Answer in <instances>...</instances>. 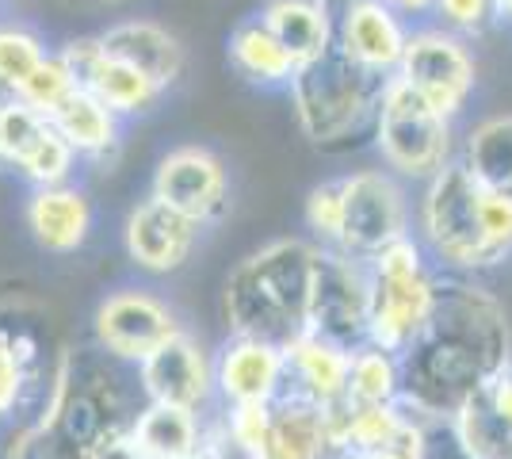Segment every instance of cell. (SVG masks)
Returning <instances> with one entry per match:
<instances>
[{
	"mask_svg": "<svg viewBox=\"0 0 512 459\" xmlns=\"http://www.w3.org/2000/svg\"><path fill=\"white\" fill-rule=\"evenodd\" d=\"M509 322L486 287L436 276L425 333L402 352V406L421 421H451L501 364H509Z\"/></svg>",
	"mask_w": 512,
	"mask_h": 459,
	"instance_id": "cell-1",
	"label": "cell"
},
{
	"mask_svg": "<svg viewBox=\"0 0 512 459\" xmlns=\"http://www.w3.org/2000/svg\"><path fill=\"white\" fill-rule=\"evenodd\" d=\"M318 245L302 238H279L237 264L222 291L230 333L260 337L287 349L310 326Z\"/></svg>",
	"mask_w": 512,
	"mask_h": 459,
	"instance_id": "cell-2",
	"label": "cell"
},
{
	"mask_svg": "<svg viewBox=\"0 0 512 459\" xmlns=\"http://www.w3.org/2000/svg\"><path fill=\"white\" fill-rule=\"evenodd\" d=\"M69 352L50 337V322L35 310L0 306V459L43 425L62 391Z\"/></svg>",
	"mask_w": 512,
	"mask_h": 459,
	"instance_id": "cell-3",
	"label": "cell"
},
{
	"mask_svg": "<svg viewBox=\"0 0 512 459\" xmlns=\"http://www.w3.org/2000/svg\"><path fill=\"white\" fill-rule=\"evenodd\" d=\"M383 88V73L360 66L333 43L314 62L295 69L287 92H291V108L299 115L302 134L321 150H333L363 127H375Z\"/></svg>",
	"mask_w": 512,
	"mask_h": 459,
	"instance_id": "cell-4",
	"label": "cell"
},
{
	"mask_svg": "<svg viewBox=\"0 0 512 459\" xmlns=\"http://www.w3.org/2000/svg\"><path fill=\"white\" fill-rule=\"evenodd\" d=\"M425 253V241L409 234L367 261V341L394 356H402L425 333L436 306V276L428 272Z\"/></svg>",
	"mask_w": 512,
	"mask_h": 459,
	"instance_id": "cell-5",
	"label": "cell"
},
{
	"mask_svg": "<svg viewBox=\"0 0 512 459\" xmlns=\"http://www.w3.org/2000/svg\"><path fill=\"white\" fill-rule=\"evenodd\" d=\"M482 199H486V188L459 165V157L432 180H425V199L417 211L421 241L455 276L486 272V268L501 264V257L490 245V234H486Z\"/></svg>",
	"mask_w": 512,
	"mask_h": 459,
	"instance_id": "cell-6",
	"label": "cell"
},
{
	"mask_svg": "<svg viewBox=\"0 0 512 459\" xmlns=\"http://www.w3.org/2000/svg\"><path fill=\"white\" fill-rule=\"evenodd\" d=\"M375 150L398 176L432 180L451 161V119L428 104L406 77L390 73L375 111Z\"/></svg>",
	"mask_w": 512,
	"mask_h": 459,
	"instance_id": "cell-7",
	"label": "cell"
},
{
	"mask_svg": "<svg viewBox=\"0 0 512 459\" xmlns=\"http://www.w3.org/2000/svg\"><path fill=\"white\" fill-rule=\"evenodd\" d=\"M367 306H371L367 264L341 253V249L318 245L314 291H310V326L306 329L348 352L360 349L367 341Z\"/></svg>",
	"mask_w": 512,
	"mask_h": 459,
	"instance_id": "cell-8",
	"label": "cell"
},
{
	"mask_svg": "<svg viewBox=\"0 0 512 459\" xmlns=\"http://www.w3.org/2000/svg\"><path fill=\"white\" fill-rule=\"evenodd\" d=\"M176 333H184L176 310L146 287L111 291L92 314L96 349L107 352L119 364H134V368L161 345H169Z\"/></svg>",
	"mask_w": 512,
	"mask_h": 459,
	"instance_id": "cell-9",
	"label": "cell"
},
{
	"mask_svg": "<svg viewBox=\"0 0 512 459\" xmlns=\"http://www.w3.org/2000/svg\"><path fill=\"white\" fill-rule=\"evenodd\" d=\"M402 238H409V199L394 173L363 169L344 176V234L337 249L367 264Z\"/></svg>",
	"mask_w": 512,
	"mask_h": 459,
	"instance_id": "cell-10",
	"label": "cell"
},
{
	"mask_svg": "<svg viewBox=\"0 0 512 459\" xmlns=\"http://www.w3.org/2000/svg\"><path fill=\"white\" fill-rule=\"evenodd\" d=\"M398 77H406L409 85L425 96L440 115L455 119L467 108L478 69L470 58L467 43L448 31V27H428V31H413L402 54Z\"/></svg>",
	"mask_w": 512,
	"mask_h": 459,
	"instance_id": "cell-11",
	"label": "cell"
},
{
	"mask_svg": "<svg viewBox=\"0 0 512 459\" xmlns=\"http://www.w3.org/2000/svg\"><path fill=\"white\" fill-rule=\"evenodd\" d=\"M138 391L146 402L161 406H180L203 414L211 406L214 391V360L192 333H176L169 345L146 356L138 368Z\"/></svg>",
	"mask_w": 512,
	"mask_h": 459,
	"instance_id": "cell-12",
	"label": "cell"
},
{
	"mask_svg": "<svg viewBox=\"0 0 512 459\" xmlns=\"http://www.w3.org/2000/svg\"><path fill=\"white\" fill-rule=\"evenodd\" d=\"M150 196L176 207L180 215L195 219L199 226H207L230 203V176H226V165L211 150L180 146V150H169L157 161Z\"/></svg>",
	"mask_w": 512,
	"mask_h": 459,
	"instance_id": "cell-13",
	"label": "cell"
},
{
	"mask_svg": "<svg viewBox=\"0 0 512 459\" xmlns=\"http://www.w3.org/2000/svg\"><path fill=\"white\" fill-rule=\"evenodd\" d=\"M214 391L222 406H272L287 391V349L234 333L214 356Z\"/></svg>",
	"mask_w": 512,
	"mask_h": 459,
	"instance_id": "cell-14",
	"label": "cell"
},
{
	"mask_svg": "<svg viewBox=\"0 0 512 459\" xmlns=\"http://www.w3.org/2000/svg\"><path fill=\"white\" fill-rule=\"evenodd\" d=\"M62 58L69 62V69L77 73V85L88 88L100 104L115 111L119 119L123 115H142L150 111L165 88L150 81L142 69L127 66L123 58H111L100 43V35H88V39H73L62 46Z\"/></svg>",
	"mask_w": 512,
	"mask_h": 459,
	"instance_id": "cell-15",
	"label": "cell"
},
{
	"mask_svg": "<svg viewBox=\"0 0 512 459\" xmlns=\"http://www.w3.org/2000/svg\"><path fill=\"white\" fill-rule=\"evenodd\" d=\"M199 222L180 215L176 207L161 203L157 196L142 199L127 219L123 241H127L130 261L150 276H169L176 268H184L192 257L195 241H199Z\"/></svg>",
	"mask_w": 512,
	"mask_h": 459,
	"instance_id": "cell-16",
	"label": "cell"
},
{
	"mask_svg": "<svg viewBox=\"0 0 512 459\" xmlns=\"http://www.w3.org/2000/svg\"><path fill=\"white\" fill-rule=\"evenodd\" d=\"M409 31L398 20V8L386 0H344L337 12V46L348 58L375 73H398L406 54Z\"/></svg>",
	"mask_w": 512,
	"mask_h": 459,
	"instance_id": "cell-17",
	"label": "cell"
},
{
	"mask_svg": "<svg viewBox=\"0 0 512 459\" xmlns=\"http://www.w3.org/2000/svg\"><path fill=\"white\" fill-rule=\"evenodd\" d=\"M27 230L46 253H77L92 234V199L77 184L35 188L27 199Z\"/></svg>",
	"mask_w": 512,
	"mask_h": 459,
	"instance_id": "cell-18",
	"label": "cell"
},
{
	"mask_svg": "<svg viewBox=\"0 0 512 459\" xmlns=\"http://www.w3.org/2000/svg\"><path fill=\"white\" fill-rule=\"evenodd\" d=\"M348 368H352V352L306 329L299 341L287 345V391L283 394H299L318 406H341L348 402Z\"/></svg>",
	"mask_w": 512,
	"mask_h": 459,
	"instance_id": "cell-19",
	"label": "cell"
},
{
	"mask_svg": "<svg viewBox=\"0 0 512 459\" xmlns=\"http://www.w3.org/2000/svg\"><path fill=\"white\" fill-rule=\"evenodd\" d=\"M333 429H329V410L299 398L283 394L272 402V425H268V444L260 459H333Z\"/></svg>",
	"mask_w": 512,
	"mask_h": 459,
	"instance_id": "cell-20",
	"label": "cell"
},
{
	"mask_svg": "<svg viewBox=\"0 0 512 459\" xmlns=\"http://www.w3.org/2000/svg\"><path fill=\"white\" fill-rule=\"evenodd\" d=\"M100 43L111 58H123L127 66L142 69L150 81L161 88H169L180 81L184 73V46L172 35L169 27L153 20H119L111 23L107 31H100Z\"/></svg>",
	"mask_w": 512,
	"mask_h": 459,
	"instance_id": "cell-21",
	"label": "cell"
},
{
	"mask_svg": "<svg viewBox=\"0 0 512 459\" xmlns=\"http://www.w3.org/2000/svg\"><path fill=\"white\" fill-rule=\"evenodd\" d=\"M260 20L272 27V35L291 50L299 66L337 43V12L329 8V0H268Z\"/></svg>",
	"mask_w": 512,
	"mask_h": 459,
	"instance_id": "cell-22",
	"label": "cell"
},
{
	"mask_svg": "<svg viewBox=\"0 0 512 459\" xmlns=\"http://www.w3.org/2000/svg\"><path fill=\"white\" fill-rule=\"evenodd\" d=\"M130 433L146 459H195L207 452V429L195 410L142 402V410L130 421Z\"/></svg>",
	"mask_w": 512,
	"mask_h": 459,
	"instance_id": "cell-23",
	"label": "cell"
},
{
	"mask_svg": "<svg viewBox=\"0 0 512 459\" xmlns=\"http://www.w3.org/2000/svg\"><path fill=\"white\" fill-rule=\"evenodd\" d=\"M230 62L234 69L249 81V85L260 88H287L299 62L291 58V50L279 43L272 35V27L260 20H245L234 27L230 35Z\"/></svg>",
	"mask_w": 512,
	"mask_h": 459,
	"instance_id": "cell-24",
	"label": "cell"
},
{
	"mask_svg": "<svg viewBox=\"0 0 512 459\" xmlns=\"http://www.w3.org/2000/svg\"><path fill=\"white\" fill-rule=\"evenodd\" d=\"M50 123L85 161H100L119 146V115L107 104H100L88 88H77L62 108L50 115Z\"/></svg>",
	"mask_w": 512,
	"mask_h": 459,
	"instance_id": "cell-25",
	"label": "cell"
},
{
	"mask_svg": "<svg viewBox=\"0 0 512 459\" xmlns=\"http://www.w3.org/2000/svg\"><path fill=\"white\" fill-rule=\"evenodd\" d=\"M459 165L482 188L512 196V115H493L478 123L459 150Z\"/></svg>",
	"mask_w": 512,
	"mask_h": 459,
	"instance_id": "cell-26",
	"label": "cell"
},
{
	"mask_svg": "<svg viewBox=\"0 0 512 459\" xmlns=\"http://www.w3.org/2000/svg\"><path fill=\"white\" fill-rule=\"evenodd\" d=\"M402 398V356L363 341L352 349L348 368V406H390Z\"/></svg>",
	"mask_w": 512,
	"mask_h": 459,
	"instance_id": "cell-27",
	"label": "cell"
},
{
	"mask_svg": "<svg viewBox=\"0 0 512 459\" xmlns=\"http://www.w3.org/2000/svg\"><path fill=\"white\" fill-rule=\"evenodd\" d=\"M448 429L463 459H512V425H505L478 394L451 417Z\"/></svg>",
	"mask_w": 512,
	"mask_h": 459,
	"instance_id": "cell-28",
	"label": "cell"
},
{
	"mask_svg": "<svg viewBox=\"0 0 512 459\" xmlns=\"http://www.w3.org/2000/svg\"><path fill=\"white\" fill-rule=\"evenodd\" d=\"M54 123L50 115H43L39 108H31L20 96L0 100V169L20 173V165L31 157V150L46 138Z\"/></svg>",
	"mask_w": 512,
	"mask_h": 459,
	"instance_id": "cell-29",
	"label": "cell"
},
{
	"mask_svg": "<svg viewBox=\"0 0 512 459\" xmlns=\"http://www.w3.org/2000/svg\"><path fill=\"white\" fill-rule=\"evenodd\" d=\"M46 62V46L27 27H0V88L16 96L27 77Z\"/></svg>",
	"mask_w": 512,
	"mask_h": 459,
	"instance_id": "cell-30",
	"label": "cell"
},
{
	"mask_svg": "<svg viewBox=\"0 0 512 459\" xmlns=\"http://www.w3.org/2000/svg\"><path fill=\"white\" fill-rule=\"evenodd\" d=\"M77 88H81L77 85V73L69 69V62H65L62 50H58V54H46V62L27 77V85L16 96L27 100L31 108H39L43 115H54Z\"/></svg>",
	"mask_w": 512,
	"mask_h": 459,
	"instance_id": "cell-31",
	"label": "cell"
},
{
	"mask_svg": "<svg viewBox=\"0 0 512 459\" xmlns=\"http://www.w3.org/2000/svg\"><path fill=\"white\" fill-rule=\"evenodd\" d=\"M302 219H306V230L314 234L318 245L337 249L344 234V180H325L318 188H310Z\"/></svg>",
	"mask_w": 512,
	"mask_h": 459,
	"instance_id": "cell-32",
	"label": "cell"
},
{
	"mask_svg": "<svg viewBox=\"0 0 512 459\" xmlns=\"http://www.w3.org/2000/svg\"><path fill=\"white\" fill-rule=\"evenodd\" d=\"M436 16L444 20L448 31L478 35L490 27V20H497V4L493 0H436Z\"/></svg>",
	"mask_w": 512,
	"mask_h": 459,
	"instance_id": "cell-33",
	"label": "cell"
},
{
	"mask_svg": "<svg viewBox=\"0 0 512 459\" xmlns=\"http://www.w3.org/2000/svg\"><path fill=\"white\" fill-rule=\"evenodd\" d=\"M367 459H428V421L409 414L402 429L386 440L383 448H375Z\"/></svg>",
	"mask_w": 512,
	"mask_h": 459,
	"instance_id": "cell-34",
	"label": "cell"
},
{
	"mask_svg": "<svg viewBox=\"0 0 512 459\" xmlns=\"http://www.w3.org/2000/svg\"><path fill=\"white\" fill-rule=\"evenodd\" d=\"M474 394H478V398H482L505 425H512V360L509 364H501V368H497V372H493Z\"/></svg>",
	"mask_w": 512,
	"mask_h": 459,
	"instance_id": "cell-35",
	"label": "cell"
},
{
	"mask_svg": "<svg viewBox=\"0 0 512 459\" xmlns=\"http://www.w3.org/2000/svg\"><path fill=\"white\" fill-rule=\"evenodd\" d=\"M92 459H146V452L138 448L130 425H119V429H111V433L92 448Z\"/></svg>",
	"mask_w": 512,
	"mask_h": 459,
	"instance_id": "cell-36",
	"label": "cell"
},
{
	"mask_svg": "<svg viewBox=\"0 0 512 459\" xmlns=\"http://www.w3.org/2000/svg\"><path fill=\"white\" fill-rule=\"evenodd\" d=\"M390 8H398V12H428V8H436V0H386Z\"/></svg>",
	"mask_w": 512,
	"mask_h": 459,
	"instance_id": "cell-37",
	"label": "cell"
},
{
	"mask_svg": "<svg viewBox=\"0 0 512 459\" xmlns=\"http://www.w3.org/2000/svg\"><path fill=\"white\" fill-rule=\"evenodd\" d=\"M195 459H230L226 452H222V444H218V437H214V429H207V452H199Z\"/></svg>",
	"mask_w": 512,
	"mask_h": 459,
	"instance_id": "cell-38",
	"label": "cell"
},
{
	"mask_svg": "<svg viewBox=\"0 0 512 459\" xmlns=\"http://www.w3.org/2000/svg\"><path fill=\"white\" fill-rule=\"evenodd\" d=\"M493 4H497V20L512 23V0H493Z\"/></svg>",
	"mask_w": 512,
	"mask_h": 459,
	"instance_id": "cell-39",
	"label": "cell"
},
{
	"mask_svg": "<svg viewBox=\"0 0 512 459\" xmlns=\"http://www.w3.org/2000/svg\"><path fill=\"white\" fill-rule=\"evenodd\" d=\"M333 459H367V456H360V452H337Z\"/></svg>",
	"mask_w": 512,
	"mask_h": 459,
	"instance_id": "cell-40",
	"label": "cell"
},
{
	"mask_svg": "<svg viewBox=\"0 0 512 459\" xmlns=\"http://www.w3.org/2000/svg\"><path fill=\"white\" fill-rule=\"evenodd\" d=\"M96 4H119V0H96Z\"/></svg>",
	"mask_w": 512,
	"mask_h": 459,
	"instance_id": "cell-41",
	"label": "cell"
}]
</instances>
